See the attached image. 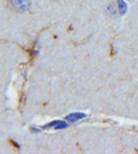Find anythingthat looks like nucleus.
I'll return each mask as SVG.
<instances>
[{
	"mask_svg": "<svg viewBox=\"0 0 138 154\" xmlns=\"http://www.w3.org/2000/svg\"><path fill=\"white\" fill-rule=\"evenodd\" d=\"M11 6L19 12L29 11L32 4V0H11Z\"/></svg>",
	"mask_w": 138,
	"mask_h": 154,
	"instance_id": "nucleus-1",
	"label": "nucleus"
},
{
	"mask_svg": "<svg viewBox=\"0 0 138 154\" xmlns=\"http://www.w3.org/2000/svg\"><path fill=\"white\" fill-rule=\"evenodd\" d=\"M85 117V114H81V113H74V114H71V115H68L66 117V119L70 122H73V121H76L81 118H84Z\"/></svg>",
	"mask_w": 138,
	"mask_h": 154,
	"instance_id": "nucleus-2",
	"label": "nucleus"
},
{
	"mask_svg": "<svg viewBox=\"0 0 138 154\" xmlns=\"http://www.w3.org/2000/svg\"><path fill=\"white\" fill-rule=\"evenodd\" d=\"M127 1H132V0H127Z\"/></svg>",
	"mask_w": 138,
	"mask_h": 154,
	"instance_id": "nucleus-3",
	"label": "nucleus"
}]
</instances>
